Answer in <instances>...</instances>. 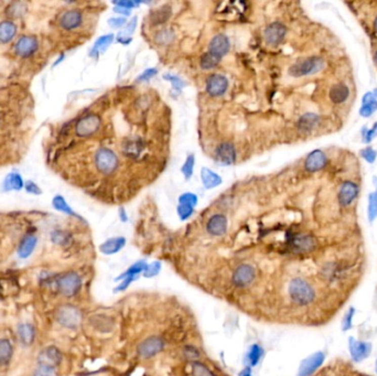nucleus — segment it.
<instances>
[{
	"label": "nucleus",
	"mask_w": 377,
	"mask_h": 376,
	"mask_svg": "<svg viewBox=\"0 0 377 376\" xmlns=\"http://www.w3.org/2000/svg\"><path fill=\"white\" fill-rule=\"evenodd\" d=\"M197 202H199V198L192 192H185L179 196V204L194 207L197 204Z\"/></svg>",
	"instance_id": "e433bc0d"
},
{
	"label": "nucleus",
	"mask_w": 377,
	"mask_h": 376,
	"mask_svg": "<svg viewBox=\"0 0 377 376\" xmlns=\"http://www.w3.org/2000/svg\"><path fill=\"white\" fill-rule=\"evenodd\" d=\"M177 212L179 218H180L181 221H185L192 217L194 213V207L189 206V205H183V204H179L177 207Z\"/></svg>",
	"instance_id": "a19ab883"
},
{
	"label": "nucleus",
	"mask_w": 377,
	"mask_h": 376,
	"mask_svg": "<svg viewBox=\"0 0 377 376\" xmlns=\"http://www.w3.org/2000/svg\"><path fill=\"white\" fill-rule=\"evenodd\" d=\"M38 50V41L32 35H23L15 46L16 54L22 58H28Z\"/></svg>",
	"instance_id": "9b49d317"
},
{
	"label": "nucleus",
	"mask_w": 377,
	"mask_h": 376,
	"mask_svg": "<svg viewBox=\"0 0 377 376\" xmlns=\"http://www.w3.org/2000/svg\"><path fill=\"white\" fill-rule=\"evenodd\" d=\"M63 59H64V55H62V57H61V58H60V59H59V60L57 61V62H55V63H54V66H55V65H58V64H59V63L61 62V61H62V60H63Z\"/></svg>",
	"instance_id": "e2e57ef3"
},
{
	"label": "nucleus",
	"mask_w": 377,
	"mask_h": 376,
	"mask_svg": "<svg viewBox=\"0 0 377 376\" xmlns=\"http://www.w3.org/2000/svg\"><path fill=\"white\" fill-rule=\"evenodd\" d=\"M95 164L103 175H110L118 167V157L108 148H101L95 155Z\"/></svg>",
	"instance_id": "7ed1b4c3"
},
{
	"label": "nucleus",
	"mask_w": 377,
	"mask_h": 376,
	"mask_svg": "<svg viewBox=\"0 0 377 376\" xmlns=\"http://www.w3.org/2000/svg\"><path fill=\"white\" fill-rule=\"evenodd\" d=\"M157 74H158V70L154 69V67H150V69H147L140 74V75L137 78V82L141 83V82H145V81H149L150 78H152L153 76H156Z\"/></svg>",
	"instance_id": "de8ad7c7"
},
{
	"label": "nucleus",
	"mask_w": 377,
	"mask_h": 376,
	"mask_svg": "<svg viewBox=\"0 0 377 376\" xmlns=\"http://www.w3.org/2000/svg\"><path fill=\"white\" fill-rule=\"evenodd\" d=\"M215 158L218 162L224 165H231L236 161V150L231 143H222L215 150Z\"/></svg>",
	"instance_id": "f8f14e48"
},
{
	"label": "nucleus",
	"mask_w": 377,
	"mask_h": 376,
	"mask_svg": "<svg viewBox=\"0 0 377 376\" xmlns=\"http://www.w3.org/2000/svg\"><path fill=\"white\" fill-rule=\"evenodd\" d=\"M262 356H263V349L259 347L258 344H253L250 349H249L248 355H247V359H248L249 365L250 366H256L258 364V362L261 361Z\"/></svg>",
	"instance_id": "72a5a7b5"
},
{
	"label": "nucleus",
	"mask_w": 377,
	"mask_h": 376,
	"mask_svg": "<svg viewBox=\"0 0 377 376\" xmlns=\"http://www.w3.org/2000/svg\"><path fill=\"white\" fill-rule=\"evenodd\" d=\"M230 48L231 43L227 36L224 34H218L214 36L211 42H210L208 52L214 54L215 57H218L222 60L224 55H226L228 51H230Z\"/></svg>",
	"instance_id": "ddd939ff"
},
{
	"label": "nucleus",
	"mask_w": 377,
	"mask_h": 376,
	"mask_svg": "<svg viewBox=\"0 0 377 376\" xmlns=\"http://www.w3.org/2000/svg\"><path fill=\"white\" fill-rule=\"evenodd\" d=\"M57 320L65 328L75 329L82 322V313L76 307L65 305L60 307L57 311Z\"/></svg>",
	"instance_id": "20e7f679"
},
{
	"label": "nucleus",
	"mask_w": 377,
	"mask_h": 376,
	"mask_svg": "<svg viewBox=\"0 0 377 376\" xmlns=\"http://www.w3.org/2000/svg\"><path fill=\"white\" fill-rule=\"evenodd\" d=\"M33 376H58V374L57 372H55V368L53 367L40 365L38 368H36V371L34 372Z\"/></svg>",
	"instance_id": "09e8293b"
},
{
	"label": "nucleus",
	"mask_w": 377,
	"mask_h": 376,
	"mask_svg": "<svg viewBox=\"0 0 377 376\" xmlns=\"http://www.w3.org/2000/svg\"><path fill=\"white\" fill-rule=\"evenodd\" d=\"M83 21L82 14L77 10H69L62 15L60 26L64 30H74L81 26Z\"/></svg>",
	"instance_id": "f3484780"
},
{
	"label": "nucleus",
	"mask_w": 377,
	"mask_h": 376,
	"mask_svg": "<svg viewBox=\"0 0 377 376\" xmlns=\"http://www.w3.org/2000/svg\"><path fill=\"white\" fill-rule=\"evenodd\" d=\"M114 40V34L109 33V34H105L101 38H98L95 42L94 47H93L92 51H91V57H98V54H101L107 50V48L112 45V42Z\"/></svg>",
	"instance_id": "b1692460"
},
{
	"label": "nucleus",
	"mask_w": 377,
	"mask_h": 376,
	"mask_svg": "<svg viewBox=\"0 0 377 376\" xmlns=\"http://www.w3.org/2000/svg\"><path fill=\"white\" fill-rule=\"evenodd\" d=\"M23 187H24V183H23L22 178L19 174H17V172H12V174L6 177L5 182H4V189L6 191H11V190L19 191Z\"/></svg>",
	"instance_id": "bb28decb"
},
{
	"label": "nucleus",
	"mask_w": 377,
	"mask_h": 376,
	"mask_svg": "<svg viewBox=\"0 0 377 376\" xmlns=\"http://www.w3.org/2000/svg\"><path fill=\"white\" fill-rule=\"evenodd\" d=\"M358 193V187L355 183L347 181L342 184L339 192V201L342 205H350L355 200Z\"/></svg>",
	"instance_id": "a211bd4d"
},
{
	"label": "nucleus",
	"mask_w": 377,
	"mask_h": 376,
	"mask_svg": "<svg viewBox=\"0 0 377 376\" xmlns=\"http://www.w3.org/2000/svg\"><path fill=\"white\" fill-rule=\"evenodd\" d=\"M201 180L203 186L207 190H211L214 188L220 187L223 180L220 175L216 174V172L210 170L208 168H202L201 170Z\"/></svg>",
	"instance_id": "412c9836"
},
{
	"label": "nucleus",
	"mask_w": 377,
	"mask_h": 376,
	"mask_svg": "<svg viewBox=\"0 0 377 376\" xmlns=\"http://www.w3.org/2000/svg\"><path fill=\"white\" fill-rule=\"evenodd\" d=\"M377 91L370 92V93L365 94L363 98V106L360 109V114L363 117H368L372 115L377 109Z\"/></svg>",
	"instance_id": "4be33fe9"
},
{
	"label": "nucleus",
	"mask_w": 377,
	"mask_h": 376,
	"mask_svg": "<svg viewBox=\"0 0 377 376\" xmlns=\"http://www.w3.org/2000/svg\"><path fill=\"white\" fill-rule=\"evenodd\" d=\"M163 78L165 79V81L170 82L172 84V86H174V89L177 90V91H181L184 88V86L187 85V83H185L183 79L174 75V74H169V73L164 74Z\"/></svg>",
	"instance_id": "58836bf2"
},
{
	"label": "nucleus",
	"mask_w": 377,
	"mask_h": 376,
	"mask_svg": "<svg viewBox=\"0 0 377 376\" xmlns=\"http://www.w3.org/2000/svg\"><path fill=\"white\" fill-rule=\"evenodd\" d=\"M12 356V345L6 340L0 339V364H7Z\"/></svg>",
	"instance_id": "2f4dec72"
},
{
	"label": "nucleus",
	"mask_w": 377,
	"mask_h": 376,
	"mask_svg": "<svg viewBox=\"0 0 377 376\" xmlns=\"http://www.w3.org/2000/svg\"><path fill=\"white\" fill-rule=\"evenodd\" d=\"M34 328L29 323H23L18 326V336L23 344L29 345L34 340Z\"/></svg>",
	"instance_id": "cd10ccee"
},
{
	"label": "nucleus",
	"mask_w": 377,
	"mask_h": 376,
	"mask_svg": "<svg viewBox=\"0 0 377 376\" xmlns=\"http://www.w3.org/2000/svg\"><path fill=\"white\" fill-rule=\"evenodd\" d=\"M162 349L163 342L161 339L158 337H150L139 344L137 352L140 357L149 359V357H152L157 355L159 352H161Z\"/></svg>",
	"instance_id": "6e6552de"
},
{
	"label": "nucleus",
	"mask_w": 377,
	"mask_h": 376,
	"mask_svg": "<svg viewBox=\"0 0 377 376\" xmlns=\"http://www.w3.org/2000/svg\"><path fill=\"white\" fill-rule=\"evenodd\" d=\"M51 239L53 240L55 244H58V245H65V244L69 243L70 235L65 232L55 231V232L52 233Z\"/></svg>",
	"instance_id": "79ce46f5"
},
{
	"label": "nucleus",
	"mask_w": 377,
	"mask_h": 376,
	"mask_svg": "<svg viewBox=\"0 0 377 376\" xmlns=\"http://www.w3.org/2000/svg\"><path fill=\"white\" fill-rule=\"evenodd\" d=\"M185 354H187V356H190V359H196L199 356V352L194 348L185 349Z\"/></svg>",
	"instance_id": "4d7b16f0"
},
{
	"label": "nucleus",
	"mask_w": 377,
	"mask_h": 376,
	"mask_svg": "<svg viewBox=\"0 0 377 376\" xmlns=\"http://www.w3.org/2000/svg\"><path fill=\"white\" fill-rule=\"evenodd\" d=\"M220 62H221V59L215 57L214 54L210 53V52L204 53L200 60V64L203 70L214 69V67H216L220 64Z\"/></svg>",
	"instance_id": "473e14b6"
},
{
	"label": "nucleus",
	"mask_w": 377,
	"mask_h": 376,
	"mask_svg": "<svg viewBox=\"0 0 377 376\" xmlns=\"http://www.w3.org/2000/svg\"><path fill=\"white\" fill-rule=\"evenodd\" d=\"M191 373H192V376H215L207 366L196 361L191 364Z\"/></svg>",
	"instance_id": "f704fd0d"
},
{
	"label": "nucleus",
	"mask_w": 377,
	"mask_h": 376,
	"mask_svg": "<svg viewBox=\"0 0 377 376\" xmlns=\"http://www.w3.org/2000/svg\"><path fill=\"white\" fill-rule=\"evenodd\" d=\"M137 22H138L137 17H134L133 19L127 23V26H126L125 30H123V31H121L119 34H121L123 36H127V38H132L131 35L135 32L136 27H137Z\"/></svg>",
	"instance_id": "49530a36"
},
{
	"label": "nucleus",
	"mask_w": 377,
	"mask_h": 376,
	"mask_svg": "<svg viewBox=\"0 0 377 376\" xmlns=\"http://www.w3.org/2000/svg\"><path fill=\"white\" fill-rule=\"evenodd\" d=\"M377 136V122L374 125V127L370 129V131L367 132V135H366V141L368 143V141L372 140L373 138H375Z\"/></svg>",
	"instance_id": "6e6d98bb"
},
{
	"label": "nucleus",
	"mask_w": 377,
	"mask_h": 376,
	"mask_svg": "<svg viewBox=\"0 0 377 376\" xmlns=\"http://www.w3.org/2000/svg\"><path fill=\"white\" fill-rule=\"evenodd\" d=\"M81 286V277L75 273L66 274L59 280V289L61 294L64 295L65 297H73L74 295L78 293Z\"/></svg>",
	"instance_id": "39448f33"
},
{
	"label": "nucleus",
	"mask_w": 377,
	"mask_h": 376,
	"mask_svg": "<svg viewBox=\"0 0 377 376\" xmlns=\"http://www.w3.org/2000/svg\"><path fill=\"white\" fill-rule=\"evenodd\" d=\"M101 118L95 114H91L79 119L76 125V134L81 137H90L101 127Z\"/></svg>",
	"instance_id": "423d86ee"
},
{
	"label": "nucleus",
	"mask_w": 377,
	"mask_h": 376,
	"mask_svg": "<svg viewBox=\"0 0 377 376\" xmlns=\"http://www.w3.org/2000/svg\"><path fill=\"white\" fill-rule=\"evenodd\" d=\"M135 279H137V276H136V277H129V278H126V279L121 280V283H120V285H118V287H117L115 289V291H123V290H126V289L129 287V285H131V283Z\"/></svg>",
	"instance_id": "864d4df0"
},
{
	"label": "nucleus",
	"mask_w": 377,
	"mask_h": 376,
	"mask_svg": "<svg viewBox=\"0 0 377 376\" xmlns=\"http://www.w3.org/2000/svg\"><path fill=\"white\" fill-rule=\"evenodd\" d=\"M119 219H120L121 222H127L128 221L127 212L125 211V208H123V207H120V210H119Z\"/></svg>",
	"instance_id": "052dcab7"
},
{
	"label": "nucleus",
	"mask_w": 377,
	"mask_h": 376,
	"mask_svg": "<svg viewBox=\"0 0 377 376\" xmlns=\"http://www.w3.org/2000/svg\"><path fill=\"white\" fill-rule=\"evenodd\" d=\"M324 67L323 59L318 57L308 58L304 61L294 64L289 69V74L294 77H301L306 75H311L320 72Z\"/></svg>",
	"instance_id": "f03ea898"
},
{
	"label": "nucleus",
	"mask_w": 377,
	"mask_h": 376,
	"mask_svg": "<svg viewBox=\"0 0 377 376\" xmlns=\"http://www.w3.org/2000/svg\"><path fill=\"white\" fill-rule=\"evenodd\" d=\"M308 376H374L369 373L364 372L363 369L357 367L354 363L343 359V357H336V359L327 362L326 364L319 366L316 371Z\"/></svg>",
	"instance_id": "f257e3e1"
},
{
	"label": "nucleus",
	"mask_w": 377,
	"mask_h": 376,
	"mask_svg": "<svg viewBox=\"0 0 377 376\" xmlns=\"http://www.w3.org/2000/svg\"><path fill=\"white\" fill-rule=\"evenodd\" d=\"M319 116L312 113L305 114L301 116V118L298 121V127L301 132H310L318 125Z\"/></svg>",
	"instance_id": "a878e982"
},
{
	"label": "nucleus",
	"mask_w": 377,
	"mask_h": 376,
	"mask_svg": "<svg viewBox=\"0 0 377 376\" xmlns=\"http://www.w3.org/2000/svg\"><path fill=\"white\" fill-rule=\"evenodd\" d=\"M17 27L14 22L4 21L0 23V43H8L16 36Z\"/></svg>",
	"instance_id": "5701e85b"
},
{
	"label": "nucleus",
	"mask_w": 377,
	"mask_h": 376,
	"mask_svg": "<svg viewBox=\"0 0 377 376\" xmlns=\"http://www.w3.org/2000/svg\"><path fill=\"white\" fill-rule=\"evenodd\" d=\"M62 360V354L60 351L54 347H49L42 351L39 355L40 365L55 367L58 366Z\"/></svg>",
	"instance_id": "dca6fc26"
},
{
	"label": "nucleus",
	"mask_w": 377,
	"mask_h": 376,
	"mask_svg": "<svg viewBox=\"0 0 377 376\" xmlns=\"http://www.w3.org/2000/svg\"><path fill=\"white\" fill-rule=\"evenodd\" d=\"M286 27L282 23L279 22H274L269 24V26L265 29L264 36L266 42L270 46H278L279 43L285 39L286 35Z\"/></svg>",
	"instance_id": "9d476101"
},
{
	"label": "nucleus",
	"mask_w": 377,
	"mask_h": 376,
	"mask_svg": "<svg viewBox=\"0 0 377 376\" xmlns=\"http://www.w3.org/2000/svg\"><path fill=\"white\" fill-rule=\"evenodd\" d=\"M362 157L366 160L367 162H374L375 159H376V156H377V152L375 150H373L372 148H366V149H364L362 152H361Z\"/></svg>",
	"instance_id": "8fccbe9b"
},
{
	"label": "nucleus",
	"mask_w": 377,
	"mask_h": 376,
	"mask_svg": "<svg viewBox=\"0 0 377 376\" xmlns=\"http://www.w3.org/2000/svg\"><path fill=\"white\" fill-rule=\"evenodd\" d=\"M127 23L126 18L122 17H117V18H110L108 20V24L112 28H121Z\"/></svg>",
	"instance_id": "3c124183"
},
{
	"label": "nucleus",
	"mask_w": 377,
	"mask_h": 376,
	"mask_svg": "<svg viewBox=\"0 0 377 376\" xmlns=\"http://www.w3.org/2000/svg\"><path fill=\"white\" fill-rule=\"evenodd\" d=\"M240 376H252V369L250 367H246L244 371L240 373Z\"/></svg>",
	"instance_id": "680f3d73"
},
{
	"label": "nucleus",
	"mask_w": 377,
	"mask_h": 376,
	"mask_svg": "<svg viewBox=\"0 0 377 376\" xmlns=\"http://www.w3.org/2000/svg\"><path fill=\"white\" fill-rule=\"evenodd\" d=\"M114 11L117 12V14H121L123 16H129V15H131V10L125 9V8H121V7H117V6L114 8Z\"/></svg>",
	"instance_id": "bf43d9fd"
},
{
	"label": "nucleus",
	"mask_w": 377,
	"mask_h": 376,
	"mask_svg": "<svg viewBox=\"0 0 377 376\" xmlns=\"http://www.w3.org/2000/svg\"><path fill=\"white\" fill-rule=\"evenodd\" d=\"M369 204H368V217L369 220H374L377 217V190L375 193L369 195Z\"/></svg>",
	"instance_id": "c03bdc74"
},
{
	"label": "nucleus",
	"mask_w": 377,
	"mask_h": 376,
	"mask_svg": "<svg viewBox=\"0 0 377 376\" xmlns=\"http://www.w3.org/2000/svg\"><path fill=\"white\" fill-rule=\"evenodd\" d=\"M35 245H36V237L33 235L27 236L20 244L19 249H18V254H19L21 258L29 257L31 254H32L33 249L35 248Z\"/></svg>",
	"instance_id": "c85d7f7f"
},
{
	"label": "nucleus",
	"mask_w": 377,
	"mask_h": 376,
	"mask_svg": "<svg viewBox=\"0 0 377 376\" xmlns=\"http://www.w3.org/2000/svg\"><path fill=\"white\" fill-rule=\"evenodd\" d=\"M26 12V5L23 3H14L11 4L9 9L7 10V14L14 18H18L22 16Z\"/></svg>",
	"instance_id": "4c0bfd02"
},
{
	"label": "nucleus",
	"mask_w": 377,
	"mask_h": 376,
	"mask_svg": "<svg viewBox=\"0 0 377 376\" xmlns=\"http://www.w3.org/2000/svg\"><path fill=\"white\" fill-rule=\"evenodd\" d=\"M171 15V10L170 8H161L160 10L156 11L153 14V18H152V21L154 23H162L164 21H166L169 19V17Z\"/></svg>",
	"instance_id": "ea45409f"
},
{
	"label": "nucleus",
	"mask_w": 377,
	"mask_h": 376,
	"mask_svg": "<svg viewBox=\"0 0 377 376\" xmlns=\"http://www.w3.org/2000/svg\"><path fill=\"white\" fill-rule=\"evenodd\" d=\"M326 164V156L321 150H314L308 156L305 167L309 172H316L323 169Z\"/></svg>",
	"instance_id": "6ab92c4d"
},
{
	"label": "nucleus",
	"mask_w": 377,
	"mask_h": 376,
	"mask_svg": "<svg viewBox=\"0 0 377 376\" xmlns=\"http://www.w3.org/2000/svg\"><path fill=\"white\" fill-rule=\"evenodd\" d=\"M375 29H376V31H377V18H376V20H375Z\"/></svg>",
	"instance_id": "0e129e2a"
},
{
	"label": "nucleus",
	"mask_w": 377,
	"mask_h": 376,
	"mask_svg": "<svg viewBox=\"0 0 377 376\" xmlns=\"http://www.w3.org/2000/svg\"><path fill=\"white\" fill-rule=\"evenodd\" d=\"M24 188H26L27 192H29V193H31V194H36V195H39V194H41V192H42L41 189H40L38 186H36V184H35L34 182H32V181H28V182H26V184H24Z\"/></svg>",
	"instance_id": "603ef678"
},
{
	"label": "nucleus",
	"mask_w": 377,
	"mask_h": 376,
	"mask_svg": "<svg viewBox=\"0 0 377 376\" xmlns=\"http://www.w3.org/2000/svg\"><path fill=\"white\" fill-rule=\"evenodd\" d=\"M117 41L120 42L121 45H123V46H128L129 43H131L133 41V39L132 38H127V36H123L121 34H118V38H117Z\"/></svg>",
	"instance_id": "13d9d810"
},
{
	"label": "nucleus",
	"mask_w": 377,
	"mask_h": 376,
	"mask_svg": "<svg viewBox=\"0 0 377 376\" xmlns=\"http://www.w3.org/2000/svg\"><path fill=\"white\" fill-rule=\"evenodd\" d=\"M194 163H195L194 155H189L187 159H185V161L181 168V171L185 178V180H190L191 177H192L193 170H194Z\"/></svg>",
	"instance_id": "c9c22d12"
},
{
	"label": "nucleus",
	"mask_w": 377,
	"mask_h": 376,
	"mask_svg": "<svg viewBox=\"0 0 377 376\" xmlns=\"http://www.w3.org/2000/svg\"><path fill=\"white\" fill-rule=\"evenodd\" d=\"M146 145L143 139L140 138H133L128 139L127 141H123L122 144V152L125 156L131 159H138L145 152Z\"/></svg>",
	"instance_id": "4468645a"
},
{
	"label": "nucleus",
	"mask_w": 377,
	"mask_h": 376,
	"mask_svg": "<svg viewBox=\"0 0 377 376\" xmlns=\"http://www.w3.org/2000/svg\"><path fill=\"white\" fill-rule=\"evenodd\" d=\"M114 4L117 6V7H121L128 10H132L135 6L139 5L140 3H134V2H131V0H122V2H115Z\"/></svg>",
	"instance_id": "5fc2aeb1"
},
{
	"label": "nucleus",
	"mask_w": 377,
	"mask_h": 376,
	"mask_svg": "<svg viewBox=\"0 0 377 376\" xmlns=\"http://www.w3.org/2000/svg\"><path fill=\"white\" fill-rule=\"evenodd\" d=\"M147 266H148V264L145 261H139L137 263H135L126 270L125 273H122L119 277H117L116 280H123L126 278H129V277L138 276V274L145 272Z\"/></svg>",
	"instance_id": "c756f323"
},
{
	"label": "nucleus",
	"mask_w": 377,
	"mask_h": 376,
	"mask_svg": "<svg viewBox=\"0 0 377 376\" xmlns=\"http://www.w3.org/2000/svg\"><path fill=\"white\" fill-rule=\"evenodd\" d=\"M227 226L228 222L225 215L215 214L208 220L206 224V230L208 234H211L213 236H222L226 233Z\"/></svg>",
	"instance_id": "2eb2a0df"
},
{
	"label": "nucleus",
	"mask_w": 377,
	"mask_h": 376,
	"mask_svg": "<svg viewBox=\"0 0 377 376\" xmlns=\"http://www.w3.org/2000/svg\"><path fill=\"white\" fill-rule=\"evenodd\" d=\"M126 245V238L119 236V237H112L105 242L100 246V250L105 255H114L116 253L120 252L123 246Z\"/></svg>",
	"instance_id": "aec40b11"
},
{
	"label": "nucleus",
	"mask_w": 377,
	"mask_h": 376,
	"mask_svg": "<svg viewBox=\"0 0 377 376\" xmlns=\"http://www.w3.org/2000/svg\"><path fill=\"white\" fill-rule=\"evenodd\" d=\"M160 269H161V264H160L159 262H154L152 264H149L144 272V276L146 277V278H151V277L157 276L160 273Z\"/></svg>",
	"instance_id": "a18cd8bd"
},
{
	"label": "nucleus",
	"mask_w": 377,
	"mask_h": 376,
	"mask_svg": "<svg viewBox=\"0 0 377 376\" xmlns=\"http://www.w3.org/2000/svg\"><path fill=\"white\" fill-rule=\"evenodd\" d=\"M175 35L170 30H162L156 35V41L159 45H168L172 40H174Z\"/></svg>",
	"instance_id": "37998d69"
},
{
	"label": "nucleus",
	"mask_w": 377,
	"mask_h": 376,
	"mask_svg": "<svg viewBox=\"0 0 377 376\" xmlns=\"http://www.w3.org/2000/svg\"><path fill=\"white\" fill-rule=\"evenodd\" d=\"M52 204H53L54 208L58 210V211H60V212H63L67 215H71V217L79 218L78 215L71 208V206L67 204V202L64 200L63 196H61V195L54 196V199L52 201Z\"/></svg>",
	"instance_id": "7c9ffc66"
},
{
	"label": "nucleus",
	"mask_w": 377,
	"mask_h": 376,
	"mask_svg": "<svg viewBox=\"0 0 377 376\" xmlns=\"http://www.w3.org/2000/svg\"><path fill=\"white\" fill-rule=\"evenodd\" d=\"M376 58H377V55H376Z\"/></svg>",
	"instance_id": "69168bd1"
},
{
	"label": "nucleus",
	"mask_w": 377,
	"mask_h": 376,
	"mask_svg": "<svg viewBox=\"0 0 377 376\" xmlns=\"http://www.w3.org/2000/svg\"><path fill=\"white\" fill-rule=\"evenodd\" d=\"M228 89V81L227 78L221 74H213L206 79V92L214 96H222L224 95L225 92Z\"/></svg>",
	"instance_id": "1a4fd4ad"
},
{
	"label": "nucleus",
	"mask_w": 377,
	"mask_h": 376,
	"mask_svg": "<svg viewBox=\"0 0 377 376\" xmlns=\"http://www.w3.org/2000/svg\"><path fill=\"white\" fill-rule=\"evenodd\" d=\"M350 95L349 89L344 84H336L330 91V98L333 103L341 104L348 100Z\"/></svg>",
	"instance_id": "393cba45"
},
{
	"label": "nucleus",
	"mask_w": 377,
	"mask_h": 376,
	"mask_svg": "<svg viewBox=\"0 0 377 376\" xmlns=\"http://www.w3.org/2000/svg\"><path fill=\"white\" fill-rule=\"evenodd\" d=\"M256 277L255 269L248 264H243L235 269L233 274V282L234 285L239 288H244L249 286L254 281Z\"/></svg>",
	"instance_id": "0eeeda50"
}]
</instances>
